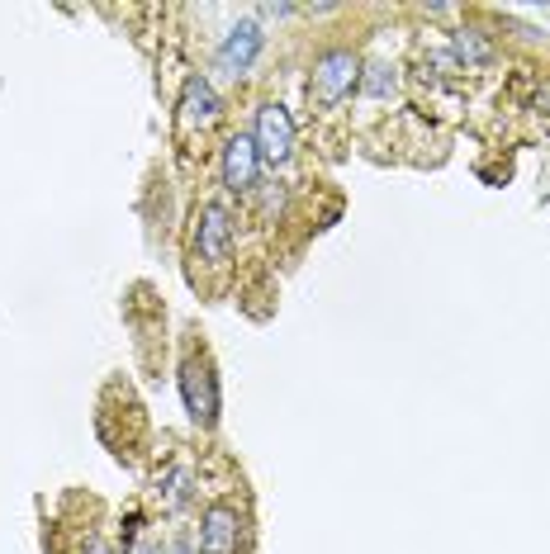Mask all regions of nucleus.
Returning <instances> with one entry per match:
<instances>
[{
	"mask_svg": "<svg viewBox=\"0 0 550 554\" xmlns=\"http://www.w3.org/2000/svg\"><path fill=\"white\" fill-rule=\"evenodd\" d=\"M233 247H238V218L233 209L214 199V204H200L195 214V233H190V261L195 270H228L233 261Z\"/></svg>",
	"mask_w": 550,
	"mask_h": 554,
	"instance_id": "1",
	"label": "nucleus"
},
{
	"mask_svg": "<svg viewBox=\"0 0 550 554\" xmlns=\"http://www.w3.org/2000/svg\"><path fill=\"white\" fill-rule=\"evenodd\" d=\"M361 86V57L356 48H323L309 67V105L337 109L351 90Z\"/></svg>",
	"mask_w": 550,
	"mask_h": 554,
	"instance_id": "2",
	"label": "nucleus"
},
{
	"mask_svg": "<svg viewBox=\"0 0 550 554\" xmlns=\"http://www.w3.org/2000/svg\"><path fill=\"white\" fill-rule=\"evenodd\" d=\"M223 124V100L219 90L209 86V76H185L181 100H176V138L181 143H204L214 128Z\"/></svg>",
	"mask_w": 550,
	"mask_h": 554,
	"instance_id": "3",
	"label": "nucleus"
},
{
	"mask_svg": "<svg viewBox=\"0 0 550 554\" xmlns=\"http://www.w3.org/2000/svg\"><path fill=\"white\" fill-rule=\"evenodd\" d=\"M181 403L190 412V422L200 427H214L223 412V389H219V375H214V360L190 351L181 360Z\"/></svg>",
	"mask_w": 550,
	"mask_h": 554,
	"instance_id": "4",
	"label": "nucleus"
},
{
	"mask_svg": "<svg viewBox=\"0 0 550 554\" xmlns=\"http://www.w3.org/2000/svg\"><path fill=\"white\" fill-rule=\"evenodd\" d=\"M195 545H200V554H242V545H247V507L233 498L209 502Z\"/></svg>",
	"mask_w": 550,
	"mask_h": 554,
	"instance_id": "5",
	"label": "nucleus"
},
{
	"mask_svg": "<svg viewBox=\"0 0 550 554\" xmlns=\"http://www.w3.org/2000/svg\"><path fill=\"white\" fill-rule=\"evenodd\" d=\"M252 143L266 166H290L294 157V114L280 100H261L252 119Z\"/></svg>",
	"mask_w": 550,
	"mask_h": 554,
	"instance_id": "6",
	"label": "nucleus"
},
{
	"mask_svg": "<svg viewBox=\"0 0 550 554\" xmlns=\"http://www.w3.org/2000/svg\"><path fill=\"white\" fill-rule=\"evenodd\" d=\"M261 171H266V161H261L252 133H233V138L219 147V185L228 195H238V199L252 195L261 185Z\"/></svg>",
	"mask_w": 550,
	"mask_h": 554,
	"instance_id": "7",
	"label": "nucleus"
},
{
	"mask_svg": "<svg viewBox=\"0 0 550 554\" xmlns=\"http://www.w3.org/2000/svg\"><path fill=\"white\" fill-rule=\"evenodd\" d=\"M261 48H266V29H261L257 19H242V24H233V29L223 34V43L214 48V62H219L228 76H247L257 67Z\"/></svg>",
	"mask_w": 550,
	"mask_h": 554,
	"instance_id": "8",
	"label": "nucleus"
},
{
	"mask_svg": "<svg viewBox=\"0 0 550 554\" xmlns=\"http://www.w3.org/2000/svg\"><path fill=\"white\" fill-rule=\"evenodd\" d=\"M152 498L162 502V512H185L195 502V469H185V465L162 469L157 483H152Z\"/></svg>",
	"mask_w": 550,
	"mask_h": 554,
	"instance_id": "9",
	"label": "nucleus"
},
{
	"mask_svg": "<svg viewBox=\"0 0 550 554\" xmlns=\"http://www.w3.org/2000/svg\"><path fill=\"white\" fill-rule=\"evenodd\" d=\"M456 57L465 62V67H489V62L498 57V48L479 34V29H456Z\"/></svg>",
	"mask_w": 550,
	"mask_h": 554,
	"instance_id": "10",
	"label": "nucleus"
},
{
	"mask_svg": "<svg viewBox=\"0 0 550 554\" xmlns=\"http://www.w3.org/2000/svg\"><path fill=\"white\" fill-rule=\"evenodd\" d=\"M394 86H399V76H394V67L389 62H375V67H361V90L366 95H394Z\"/></svg>",
	"mask_w": 550,
	"mask_h": 554,
	"instance_id": "11",
	"label": "nucleus"
},
{
	"mask_svg": "<svg viewBox=\"0 0 550 554\" xmlns=\"http://www.w3.org/2000/svg\"><path fill=\"white\" fill-rule=\"evenodd\" d=\"M81 554H114V550H110V545H105V540H100V536L91 531V536L81 540Z\"/></svg>",
	"mask_w": 550,
	"mask_h": 554,
	"instance_id": "12",
	"label": "nucleus"
},
{
	"mask_svg": "<svg viewBox=\"0 0 550 554\" xmlns=\"http://www.w3.org/2000/svg\"><path fill=\"white\" fill-rule=\"evenodd\" d=\"M200 550V545H195V536H190V531H181V536H176V545H171V554H195Z\"/></svg>",
	"mask_w": 550,
	"mask_h": 554,
	"instance_id": "13",
	"label": "nucleus"
},
{
	"mask_svg": "<svg viewBox=\"0 0 550 554\" xmlns=\"http://www.w3.org/2000/svg\"><path fill=\"white\" fill-rule=\"evenodd\" d=\"M133 554H162V545H157V540H147V545H138Z\"/></svg>",
	"mask_w": 550,
	"mask_h": 554,
	"instance_id": "14",
	"label": "nucleus"
}]
</instances>
